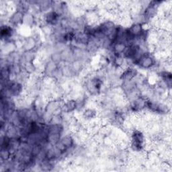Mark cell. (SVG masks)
<instances>
[{
	"label": "cell",
	"instance_id": "cell-1",
	"mask_svg": "<svg viewBox=\"0 0 172 172\" xmlns=\"http://www.w3.org/2000/svg\"><path fill=\"white\" fill-rule=\"evenodd\" d=\"M12 29L11 26H3L2 27V30H1V36L2 38L3 39H7L9 38L11 35H12Z\"/></svg>",
	"mask_w": 172,
	"mask_h": 172
}]
</instances>
